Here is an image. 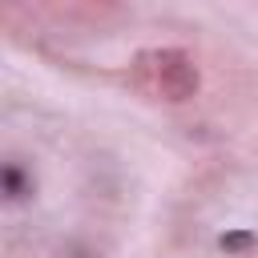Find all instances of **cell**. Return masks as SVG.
Masks as SVG:
<instances>
[{"mask_svg":"<svg viewBox=\"0 0 258 258\" xmlns=\"http://www.w3.org/2000/svg\"><path fill=\"white\" fill-rule=\"evenodd\" d=\"M250 242V234H230V238H222V246H246Z\"/></svg>","mask_w":258,"mask_h":258,"instance_id":"obj_1","label":"cell"}]
</instances>
